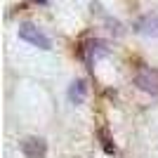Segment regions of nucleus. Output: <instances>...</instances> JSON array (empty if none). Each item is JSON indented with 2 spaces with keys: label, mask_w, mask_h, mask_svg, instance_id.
Instances as JSON below:
<instances>
[{
  "label": "nucleus",
  "mask_w": 158,
  "mask_h": 158,
  "mask_svg": "<svg viewBox=\"0 0 158 158\" xmlns=\"http://www.w3.org/2000/svg\"><path fill=\"white\" fill-rule=\"evenodd\" d=\"M19 38L24 40V43H28V45H33V47H40V50H50V47H52V40L47 38L38 26H33V24H21L19 26Z\"/></svg>",
  "instance_id": "nucleus-1"
},
{
  "label": "nucleus",
  "mask_w": 158,
  "mask_h": 158,
  "mask_svg": "<svg viewBox=\"0 0 158 158\" xmlns=\"http://www.w3.org/2000/svg\"><path fill=\"white\" fill-rule=\"evenodd\" d=\"M135 85L146 94H158V71L153 69H142V71L135 76Z\"/></svg>",
  "instance_id": "nucleus-2"
},
{
  "label": "nucleus",
  "mask_w": 158,
  "mask_h": 158,
  "mask_svg": "<svg viewBox=\"0 0 158 158\" xmlns=\"http://www.w3.org/2000/svg\"><path fill=\"white\" fill-rule=\"evenodd\" d=\"M21 153L26 158H45L47 156V142L43 137H26L21 142Z\"/></svg>",
  "instance_id": "nucleus-3"
},
{
  "label": "nucleus",
  "mask_w": 158,
  "mask_h": 158,
  "mask_svg": "<svg viewBox=\"0 0 158 158\" xmlns=\"http://www.w3.org/2000/svg\"><path fill=\"white\" fill-rule=\"evenodd\" d=\"M135 33L139 35H149V38H158V14H144L132 24Z\"/></svg>",
  "instance_id": "nucleus-4"
},
{
  "label": "nucleus",
  "mask_w": 158,
  "mask_h": 158,
  "mask_svg": "<svg viewBox=\"0 0 158 158\" xmlns=\"http://www.w3.org/2000/svg\"><path fill=\"white\" fill-rule=\"evenodd\" d=\"M106 54H109V47H106L104 40H87V43H83V57L87 61H94L99 57H106Z\"/></svg>",
  "instance_id": "nucleus-5"
},
{
  "label": "nucleus",
  "mask_w": 158,
  "mask_h": 158,
  "mask_svg": "<svg viewBox=\"0 0 158 158\" xmlns=\"http://www.w3.org/2000/svg\"><path fill=\"white\" fill-rule=\"evenodd\" d=\"M87 97V85H85V80H73L71 87H69V99H71L73 104H83Z\"/></svg>",
  "instance_id": "nucleus-6"
},
{
  "label": "nucleus",
  "mask_w": 158,
  "mask_h": 158,
  "mask_svg": "<svg viewBox=\"0 0 158 158\" xmlns=\"http://www.w3.org/2000/svg\"><path fill=\"white\" fill-rule=\"evenodd\" d=\"M99 139H102V149H104L109 156H113V153H116V144L111 142V137H109V130H106V127H102V130H99Z\"/></svg>",
  "instance_id": "nucleus-7"
},
{
  "label": "nucleus",
  "mask_w": 158,
  "mask_h": 158,
  "mask_svg": "<svg viewBox=\"0 0 158 158\" xmlns=\"http://www.w3.org/2000/svg\"><path fill=\"white\" fill-rule=\"evenodd\" d=\"M40 2H45V0H40Z\"/></svg>",
  "instance_id": "nucleus-8"
}]
</instances>
